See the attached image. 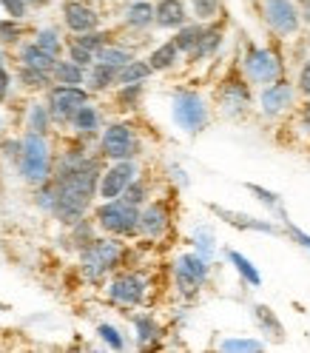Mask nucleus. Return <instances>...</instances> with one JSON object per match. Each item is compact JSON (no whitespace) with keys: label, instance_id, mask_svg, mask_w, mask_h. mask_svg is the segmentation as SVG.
Here are the masks:
<instances>
[{"label":"nucleus","instance_id":"obj_48","mask_svg":"<svg viewBox=\"0 0 310 353\" xmlns=\"http://www.w3.org/2000/svg\"><path fill=\"white\" fill-rule=\"evenodd\" d=\"M29 3H46V0H29Z\"/></svg>","mask_w":310,"mask_h":353},{"label":"nucleus","instance_id":"obj_30","mask_svg":"<svg viewBox=\"0 0 310 353\" xmlns=\"http://www.w3.org/2000/svg\"><path fill=\"white\" fill-rule=\"evenodd\" d=\"M248 105V92L242 83H231L225 88V112H234V108H245Z\"/></svg>","mask_w":310,"mask_h":353},{"label":"nucleus","instance_id":"obj_28","mask_svg":"<svg viewBox=\"0 0 310 353\" xmlns=\"http://www.w3.org/2000/svg\"><path fill=\"white\" fill-rule=\"evenodd\" d=\"M34 43H37L43 52H49L54 57H60V52H63V40H60L57 29H40L37 37H34Z\"/></svg>","mask_w":310,"mask_h":353},{"label":"nucleus","instance_id":"obj_35","mask_svg":"<svg viewBox=\"0 0 310 353\" xmlns=\"http://www.w3.org/2000/svg\"><path fill=\"white\" fill-rule=\"evenodd\" d=\"M65 49H69V60H72V63H77L80 69H88V65L94 63V52H88L85 46H80L77 40H72Z\"/></svg>","mask_w":310,"mask_h":353},{"label":"nucleus","instance_id":"obj_37","mask_svg":"<svg viewBox=\"0 0 310 353\" xmlns=\"http://www.w3.org/2000/svg\"><path fill=\"white\" fill-rule=\"evenodd\" d=\"M23 37V26H20V20L9 17V20H0V43H17Z\"/></svg>","mask_w":310,"mask_h":353},{"label":"nucleus","instance_id":"obj_18","mask_svg":"<svg viewBox=\"0 0 310 353\" xmlns=\"http://www.w3.org/2000/svg\"><path fill=\"white\" fill-rule=\"evenodd\" d=\"M85 83H88V88H92V92H105L108 85L117 83V69H114V65H105V63L94 60L92 65H88Z\"/></svg>","mask_w":310,"mask_h":353},{"label":"nucleus","instance_id":"obj_31","mask_svg":"<svg viewBox=\"0 0 310 353\" xmlns=\"http://www.w3.org/2000/svg\"><path fill=\"white\" fill-rule=\"evenodd\" d=\"M52 80V74L46 72H37V69H29V65H20V83L26 88H46Z\"/></svg>","mask_w":310,"mask_h":353},{"label":"nucleus","instance_id":"obj_42","mask_svg":"<svg viewBox=\"0 0 310 353\" xmlns=\"http://www.w3.org/2000/svg\"><path fill=\"white\" fill-rule=\"evenodd\" d=\"M9 85H12V74H9V69H6V57H3V52H0V103L6 100Z\"/></svg>","mask_w":310,"mask_h":353},{"label":"nucleus","instance_id":"obj_44","mask_svg":"<svg viewBox=\"0 0 310 353\" xmlns=\"http://www.w3.org/2000/svg\"><path fill=\"white\" fill-rule=\"evenodd\" d=\"M0 151H3L9 160L17 163V157H20V140H6V143H0Z\"/></svg>","mask_w":310,"mask_h":353},{"label":"nucleus","instance_id":"obj_19","mask_svg":"<svg viewBox=\"0 0 310 353\" xmlns=\"http://www.w3.org/2000/svg\"><path fill=\"white\" fill-rule=\"evenodd\" d=\"M52 80L60 85H83L85 83V69H80L72 60H60L52 65Z\"/></svg>","mask_w":310,"mask_h":353},{"label":"nucleus","instance_id":"obj_36","mask_svg":"<svg viewBox=\"0 0 310 353\" xmlns=\"http://www.w3.org/2000/svg\"><path fill=\"white\" fill-rule=\"evenodd\" d=\"M74 40L80 43V46H85L88 52H97V49H103L105 43H108V34H105V32L92 29V32H83V34H77Z\"/></svg>","mask_w":310,"mask_h":353},{"label":"nucleus","instance_id":"obj_32","mask_svg":"<svg viewBox=\"0 0 310 353\" xmlns=\"http://www.w3.org/2000/svg\"><path fill=\"white\" fill-rule=\"evenodd\" d=\"M228 259L234 262V268H236V271H239L242 276H245V279H248L251 285H259V282H262V276H259V271H256V268H254V265H251V262H248L245 256H242V254H236V251H231V254H228Z\"/></svg>","mask_w":310,"mask_h":353},{"label":"nucleus","instance_id":"obj_7","mask_svg":"<svg viewBox=\"0 0 310 353\" xmlns=\"http://www.w3.org/2000/svg\"><path fill=\"white\" fill-rule=\"evenodd\" d=\"M83 103H88V92H85L83 85H60V83H57V85L49 88V103H46V108H49L52 120L69 123L72 114L77 112Z\"/></svg>","mask_w":310,"mask_h":353},{"label":"nucleus","instance_id":"obj_50","mask_svg":"<svg viewBox=\"0 0 310 353\" xmlns=\"http://www.w3.org/2000/svg\"><path fill=\"white\" fill-rule=\"evenodd\" d=\"M0 125H3V123H0Z\"/></svg>","mask_w":310,"mask_h":353},{"label":"nucleus","instance_id":"obj_47","mask_svg":"<svg viewBox=\"0 0 310 353\" xmlns=\"http://www.w3.org/2000/svg\"><path fill=\"white\" fill-rule=\"evenodd\" d=\"M304 123L310 125V108H307V112H304Z\"/></svg>","mask_w":310,"mask_h":353},{"label":"nucleus","instance_id":"obj_23","mask_svg":"<svg viewBox=\"0 0 310 353\" xmlns=\"http://www.w3.org/2000/svg\"><path fill=\"white\" fill-rule=\"evenodd\" d=\"M151 77V65L148 60H128L123 69L117 72V83L128 85V83H145Z\"/></svg>","mask_w":310,"mask_h":353},{"label":"nucleus","instance_id":"obj_15","mask_svg":"<svg viewBox=\"0 0 310 353\" xmlns=\"http://www.w3.org/2000/svg\"><path fill=\"white\" fill-rule=\"evenodd\" d=\"M165 228H168V208L163 203H148L140 211L137 231H143L145 236H163Z\"/></svg>","mask_w":310,"mask_h":353},{"label":"nucleus","instance_id":"obj_2","mask_svg":"<svg viewBox=\"0 0 310 353\" xmlns=\"http://www.w3.org/2000/svg\"><path fill=\"white\" fill-rule=\"evenodd\" d=\"M17 168L20 176L29 185H40L52 176V148L46 134H37V131H26V137L20 140V157H17Z\"/></svg>","mask_w":310,"mask_h":353},{"label":"nucleus","instance_id":"obj_46","mask_svg":"<svg viewBox=\"0 0 310 353\" xmlns=\"http://www.w3.org/2000/svg\"><path fill=\"white\" fill-rule=\"evenodd\" d=\"M293 236H296V239L302 242V245H307V248H310V236H307V234H302L299 228H293Z\"/></svg>","mask_w":310,"mask_h":353},{"label":"nucleus","instance_id":"obj_10","mask_svg":"<svg viewBox=\"0 0 310 353\" xmlns=\"http://www.w3.org/2000/svg\"><path fill=\"white\" fill-rule=\"evenodd\" d=\"M245 72H248V77L254 80V83H273V80H279V74H282V63H279V57L271 52V49H262V46H251L248 49V54H245Z\"/></svg>","mask_w":310,"mask_h":353},{"label":"nucleus","instance_id":"obj_12","mask_svg":"<svg viewBox=\"0 0 310 353\" xmlns=\"http://www.w3.org/2000/svg\"><path fill=\"white\" fill-rule=\"evenodd\" d=\"M265 17L279 34H293L299 29V12L291 0H262Z\"/></svg>","mask_w":310,"mask_h":353},{"label":"nucleus","instance_id":"obj_38","mask_svg":"<svg viewBox=\"0 0 310 353\" xmlns=\"http://www.w3.org/2000/svg\"><path fill=\"white\" fill-rule=\"evenodd\" d=\"M140 97H143V83H128V85H120V103H123V108H134L137 103H140Z\"/></svg>","mask_w":310,"mask_h":353},{"label":"nucleus","instance_id":"obj_13","mask_svg":"<svg viewBox=\"0 0 310 353\" xmlns=\"http://www.w3.org/2000/svg\"><path fill=\"white\" fill-rule=\"evenodd\" d=\"M63 20H65V26H69V32L83 34V32L97 29L100 14L92 6L80 3V0H65V3H63Z\"/></svg>","mask_w":310,"mask_h":353},{"label":"nucleus","instance_id":"obj_3","mask_svg":"<svg viewBox=\"0 0 310 353\" xmlns=\"http://www.w3.org/2000/svg\"><path fill=\"white\" fill-rule=\"evenodd\" d=\"M123 256H125V248L117 239H92L88 245H83V254H80L83 276L88 282H100L105 274H112L117 268Z\"/></svg>","mask_w":310,"mask_h":353},{"label":"nucleus","instance_id":"obj_45","mask_svg":"<svg viewBox=\"0 0 310 353\" xmlns=\"http://www.w3.org/2000/svg\"><path fill=\"white\" fill-rule=\"evenodd\" d=\"M299 88L310 97V60L304 63V69H302V74H299Z\"/></svg>","mask_w":310,"mask_h":353},{"label":"nucleus","instance_id":"obj_1","mask_svg":"<svg viewBox=\"0 0 310 353\" xmlns=\"http://www.w3.org/2000/svg\"><path fill=\"white\" fill-rule=\"evenodd\" d=\"M97 180H100L97 160H88L77 151L65 154L57 168V176L52 180V188H54L52 214L60 223L74 225L77 219H83V214L97 196Z\"/></svg>","mask_w":310,"mask_h":353},{"label":"nucleus","instance_id":"obj_26","mask_svg":"<svg viewBox=\"0 0 310 353\" xmlns=\"http://www.w3.org/2000/svg\"><path fill=\"white\" fill-rule=\"evenodd\" d=\"M49 125H52V114H49V108H46V105H40V103H34V105L29 108V131H37V134H46Z\"/></svg>","mask_w":310,"mask_h":353},{"label":"nucleus","instance_id":"obj_40","mask_svg":"<svg viewBox=\"0 0 310 353\" xmlns=\"http://www.w3.org/2000/svg\"><path fill=\"white\" fill-rule=\"evenodd\" d=\"M0 6H3V12L14 20H23L26 12H29V0H0Z\"/></svg>","mask_w":310,"mask_h":353},{"label":"nucleus","instance_id":"obj_29","mask_svg":"<svg viewBox=\"0 0 310 353\" xmlns=\"http://www.w3.org/2000/svg\"><path fill=\"white\" fill-rule=\"evenodd\" d=\"M134 327H137V342L140 345H148V342H154L160 336V325L154 322L151 316H137L134 319Z\"/></svg>","mask_w":310,"mask_h":353},{"label":"nucleus","instance_id":"obj_16","mask_svg":"<svg viewBox=\"0 0 310 353\" xmlns=\"http://www.w3.org/2000/svg\"><path fill=\"white\" fill-rule=\"evenodd\" d=\"M185 3L183 0H160L154 6V23L160 29H180L185 26Z\"/></svg>","mask_w":310,"mask_h":353},{"label":"nucleus","instance_id":"obj_6","mask_svg":"<svg viewBox=\"0 0 310 353\" xmlns=\"http://www.w3.org/2000/svg\"><path fill=\"white\" fill-rule=\"evenodd\" d=\"M100 151H103V157H108V160H131L140 151L134 128H131L128 123H112L103 131Z\"/></svg>","mask_w":310,"mask_h":353},{"label":"nucleus","instance_id":"obj_27","mask_svg":"<svg viewBox=\"0 0 310 353\" xmlns=\"http://www.w3.org/2000/svg\"><path fill=\"white\" fill-rule=\"evenodd\" d=\"M199 34H203V26H180V32H176V37H174V46L180 49V52H188L191 54V49L196 46V40H199Z\"/></svg>","mask_w":310,"mask_h":353},{"label":"nucleus","instance_id":"obj_8","mask_svg":"<svg viewBox=\"0 0 310 353\" xmlns=\"http://www.w3.org/2000/svg\"><path fill=\"white\" fill-rule=\"evenodd\" d=\"M208 279V262L199 254H185L174 265V282L183 296H194Z\"/></svg>","mask_w":310,"mask_h":353},{"label":"nucleus","instance_id":"obj_25","mask_svg":"<svg viewBox=\"0 0 310 353\" xmlns=\"http://www.w3.org/2000/svg\"><path fill=\"white\" fill-rule=\"evenodd\" d=\"M94 60H100V63H105V65H114V69L120 72L128 60H134V54L125 52V49H120V46H108V43H105L103 49L94 52Z\"/></svg>","mask_w":310,"mask_h":353},{"label":"nucleus","instance_id":"obj_20","mask_svg":"<svg viewBox=\"0 0 310 353\" xmlns=\"http://www.w3.org/2000/svg\"><path fill=\"white\" fill-rule=\"evenodd\" d=\"M72 128L77 131V134H94V131L100 128V112L94 105H88V103H83L77 112L72 114Z\"/></svg>","mask_w":310,"mask_h":353},{"label":"nucleus","instance_id":"obj_9","mask_svg":"<svg viewBox=\"0 0 310 353\" xmlns=\"http://www.w3.org/2000/svg\"><path fill=\"white\" fill-rule=\"evenodd\" d=\"M137 176V168L131 160H114L112 168L100 171V180H97V196L103 200H117V196L125 191V185Z\"/></svg>","mask_w":310,"mask_h":353},{"label":"nucleus","instance_id":"obj_5","mask_svg":"<svg viewBox=\"0 0 310 353\" xmlns=\"http://www.w3.org/2000/svg\"><path fill=\"white\" fill-rule=\"evenodd\" d=\"M171 112H174L176 125L188 131V134H196V131H203L208 125V108H205L203 97L194 92H176Z\"/></svg>","mask_w":310,"mask_h":353},{"label":"nucleus","instance_id":"obj_49","mask_svg":"<svg viewBox=\"0 0 310 353\" xmlns=\"http://www.w3.org/2000/svg\"><path fill=\"white\" fill-rule=\"evenodd\" d=\"M299 3H304V6H310V0H299Z\"/></svg>","mask_w":310,"mask_h":353},{"label":"nucleus","instance_id":"obj_34","mask_svg":"<svg viewBox=\"0 0 310 353\" xmlns=\"http://www.w3.org/2000/svg\"><path fill=\"white\" fill-rule=\"evenodd\" d=\"M254 311H256V319H259V325H262V327H268L273 339H282V325H279V319H276V316L271 314V307H265V305H256Z\"/></svg>","mask_w":310,"mask_h":353},{"label":"nucleus","instance_id":"obj_21","mask_svg":"<svg viewBox=\"0 0 310 353\" xmlns=\"http://www.w3.org/2000/svg\"><path fill=\"white\" fill-rule=\"evenodd\" d=\"M176 60H180V49L174 46V40H168V43H163V46H157L151 52L148 65H151V72H165V69H174Z\"/></svg>","mask_w":310,"mask_h":353},{"label":"nucleus","instance_id":"obj_24","mask_svg":"<svg viewBox=\"0 0 310 353\" xmlns=\"http://www.w3.org/2000/svg\"><path fill=\"white\" fill-rule=\"evenodd\" d=\"M219 43H223V34H219L216 29H203V34H199L196 46L191 49V60H203L208 54H214L219 49Z\"/></svg>","mask_w":310,"mask_h":353},{"label":"nucleus","instance_id":"obj_33","mask_svg":"<svg viewBox=\"0 0 310 353\" xmlns=\"http://www.w3.org/2000/svg\"><path fill=\"white\" fill-rule=\"evenodd\" d=\"M145 194H148L145 183H143V180H137V176H134V180H131V183L125 185V191H123L120 196H123L125 203H131V205H137V208H140V205L145 203Z\"/></svg>","mask_w":310,"mask_h":353},{"label":"nucleus","instance_id":"obj_17","mask_svg":"<svg viewBox=\"0 0 310 353\" xmlns=\"http://www.w3.org/2000/svg\"><path fill=\"white\" fill-rule=\"evenodd\" d=\"M54 63H57V57L49 54V52H43L37 43H26V46H20V65H29V69L52 74V65Z\"/></svg>","mask_w":310,"mask_h":353},{"label":"nucleus","instance_id":"obj_43","mask_svg":"<svg viewBox=\"0 0 310 353\" xmlns=\"http://www.w3.org/2000/svg\"><path fill=\"white\" fill-rule=\"evenodd\" d=\"M223 350H262V342H254V339H228L223 345Z\"/></svg>","mask_w":310,"mask_h":353},{"label":"nucleus","instance_id":"obj_41","mask_svg":"<svg viewBox=\"0 0 310 353\" xmlns=\"http://www.w3.org/2000/svg\"><path fill=\"white\" fill-rule=\"evenodd\" d=\"M191 3H194V14L199 20H211L219 9V0H191Z\"/></svg>","mask_w":310,"mask_h":353},{"label":"nucleus","instance_id":"obj_14","mask_svg":"<svg viewBox=\"0 0 310 353\" xmlns=\"http://www.w3.org/2000/svg\"><path fill=\"white\" fill-rule=\"evenodd\" d=\"M293 100V88L291 83H285V80H273L265 85V92H262V108H265V114H279L285 112L287 105H291Z\"/></svg>","mask_w":310,"mask_h":353},{"label":"nucleus","instance_id":"obj_11","mask_svg":"<svg viewBox=\"0 0 310 353\" xmlns=\"http://www.w3.org/2000/svg\"><path fill=\"white\" fill-rule=\"evenodd\" d=\"M145 288H148V282L145 276L140 274H120L112 279V285H108V296H112V302L117 305H128V307H134L145 299Z\"/></svg>","mask_w":310,"mask_h":353},{"label":"nucleus","instance_id":"obj_22","mask_svg":"<svg viewBox=\"0 0 310 353\" xmlns=\"http://www.w3.org/2000/svg\"><path fill=\"white\" fill-rule=\"evenodd\" d=\"M125 23L131 29H148L154 23V6L148 0H134V3L125 9Z\"/></svg>","mask_w":310,"mask_h":353},{"label":"nucleus","instance_id":"obj_4","mask_svg":"<svg viewBox=\"0 0 310 353\" xmlns=\"http://www.w3.org/2000/svg\"><path fill=\"white\" fill-rule=\"evenodd\" d=\"M97 225L112 234V236H131L137 234V223H140V208L125 203L123 196L117 200H103V205L94 211Z\"/></svg>","mask_w":310,"mask_h":353},{"label":"nucleus","instance_id":"obj_39","mask_svg":"<svg viewBox=\"0 0 310 353\" xmlns=\"http://www.w3.org/2000/svg\"><path fill=\"white\" fill-rule=\"evenodd\" d=\"M97 334H100V339H103V342H108L114 350H123V347H125V339H123V334H120V330H117L114 325L103 322V325L97 327Z\"/></svg>","mask_w":310,"mask_h":353}]
</instances>
